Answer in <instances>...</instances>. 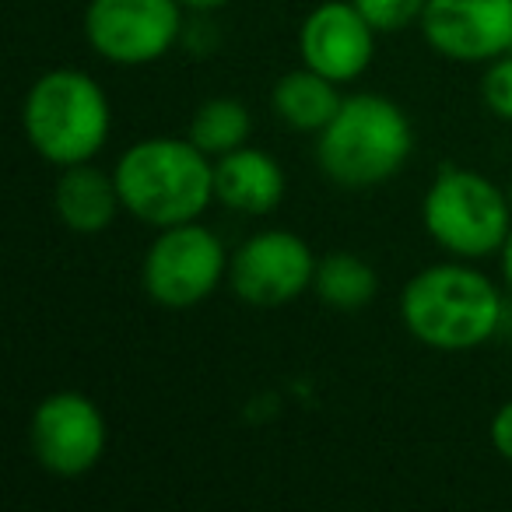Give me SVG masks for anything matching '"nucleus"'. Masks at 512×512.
Segmentation results:
<instances>
[{"instance_id":"nucleus-1","label":"nucleus","mask_w":512,"mask_h":512,"mask_svg":"<svg viewBox=\"0 0 512 512\" xmlns=\"http://www.w3.org/2000/svg\"><path fill=\"white\" fill-rule=\"evenodd\" d=\"M502 288L463 260L432 264L400 288V320L418 344L442 355L477 351L498 334Z\"/></svg>"},{"instance_id":"nucleus-2","label":"nucleus","mask_w":512,"mask_h":512,"mask_svg":"<svg viewBox=\"0 0 512 512\" xmlns=\"http://www.w3.org/2000/svg\"><path fill=\"white\" fill-rule=\"evenodd\" d=\"M123 211L151 228L197 221L214 200V158L190 137H144L113 169Z\"/></svg>"},{"instance_id":"nucleus-3","label":"nucleus","mask_w":512,"mask_h":512,"mask_svg":"<svg viewBox=\"0 0 512 512\" xmlns=\"http://www.w3.org/2000/svg\"><path fill=\"white\" fill-rule=\"evenodd\" d=\"M414 127L393 99L376 92L344 95L337 116L316 134V165L344 190H372L404 172Z\"/></svg>"},{"instance_id":"nucleus-4","label":"nucleus","mask_w":512,"mask_h":512,"mask_svg":"<svg viewBox=\"0 0 512 512\" xmlns=\"http://www.w3.org/2000/svg\"><path fill=\"white\" fill-rule=\"evenodd\" d=\"M22 127L39 158L57 169L92 162L109 141L113 106L85 71L57 67L32 81L22 102Z\"/></svg>"},{"instance_id":"nucleus-5","label":"nucleus","mask_w":512,"mask_h":512,"mask_svg":"<svg viewBox=\"0 0 512 512\" xmlns=\"http://www.w3.org/2000/svg\"><path fill=\"white\" fill-rule=\"evenodd\" d=\"M425 232L456 260L502 253L512 232V197L477 169L442 165L421 200Z\"/></svg>"},{"instance_id":"nucleus-6","label":"nucleus","mask_w":512,"mask_h":512,"mask_svg":"<svg viewBox=\"0 0 512 512\" xmlns=\"http://www.w3.org/2000/svg\"><path fill=\"white\" fill-rule=\"evenodd\" d=\"M225 242L200 221L158 228L141 260V285L162 309H193L207 302L228 278Z\"/></svg>"},{"instance_id":"nucleus-7","label":"nucleus","mask_w":512,"mask_h":512,"mask_svg":"<svg viewBox=\"0 0 512 512\" xmlns=\"http://www.w3.org/2000/svg\"><path fill=\"white\" fill-rule=\"evenodd\" d=\"M179 0H88L85 39L116 67H144L162 60L183 36Z\"/></svg>"},{"instance_id":"nucleus-8","label":"nucleus","mask_w":512,"mask_h":512,"mask_svg":"<svg viewBox=\"0 0 512 512\" xmlns=\"http://www.w3.org/2000/svg\"><path fill=\"white\" fill-rule=\"evenodd\" d=\"M109 446V428L99 404L81 390L46 393L29 418V449L53 477H85L99 467Z\"/></svg>"},{"instance_id":"nucleus-9","label":"nucleus","mask_w":512,"mask_h":512,"mask_svg":"<svg viewBox=\"0 0 512 512\" xmlns=\"http://www.w3.org/2000/svg\"><path fill=\"white\" fill-rule=\"evenodd\" d=\"M316 260L302 235L288 228H267L242 242L228 260V288L246 306L274 309L313 292Z\"/></svg>"},{"instance_id":"nucleus-10","label":"nucleus","mask_w":512,"mask_h":512,"mask_svg":"<svg viewBox=\"0 0 512 512\" xmlns=\"http://www.w3.org/2000/svg\"><path fill=\"white\" fill-rule=\"evenodd\" d=\"M421 36L456 64H491L512 53V0H428Z\"/></svg>"},{"instance_id":"nucleus-11","label":"nucleus","mask_w":512,"mask_h":512,"mask_svg":"<svg viewBox=\"0 0 512 512\" xmlns=\"http://www.w3.org/2000/svg\"><path fill=\"white\" fill-rule=\"evenodd\" d=\"M376 36L369 18L351 0H323L299 29V57L337 85H351L369 71L376 57Z\"/></svg>"},{"instance_id":"nucleus-12","label":"nucleus","mask_w":512,"mask_h":512,"mask_svg":"<svg viewBox=\"0 0 512 512\" xmlns=\"http://www.w3.org/2000/svg\"><path fill=\"white\" fill-rule=\"evenodd\" d=\"M288 179L274 155L260 148H235L214 158V200L235 214L264 218L285 200Z\"/></svg>"},{"instance_id":"nucleus-13","label":"nucleus","mask_w":512,"mask_h":512,"mask_svg":"<svg viewBox=\"0 0 512 512\" xmlns=\"http://www.w3.org/2000/svg\"><path fill=\"white\" fill-rule=\"evenodd\" d=\"M53 211L74 235H102L123 211L116 176L92 162L67 165L53 186Z\"/></svg>"},{"instance_id":"nucleus-14","label":"nucleus","mask_w":512,"mask_h":512,"mask_svg":"<svg viewBox=\"0 0 512 512\" xmlns=\"http://www.w3.org/2000/svg\"><path fill=\"white\" fill-rule=\"evenodd\" d=\"M344 95L341 85L323 78L320 71L302 64L299 71H288L278 78L271 92V109L285 127L299 130V134H320L341 109Z\"/></svg>"},{"instance_id":"nucleus-15","label":"nucleus","mask_w":512,"mask_h":512,"mask_svg":"<svg viewBox=\"0 0 512 512\" xmlns=\"http://www.w3.org/2000/svg\"><path fill=\"white\" fill-rule=\"evenodd\" d=\"M376 292L379 274L365 256L351 253V249H334L316 260L313 295L323 306L337 309V313H355V309L369 306Z\"/></svg>"},{"instance_id":"nucleus-16","label":"nucleus","mask_w":512,"mask_h":512,"mask_svg":"<svg viewBox=\"0 0 512 512\" xmlns=\"http://www.w3.org/2000/svg\"><path fill=\"white\" fill-rule=\"evenodd\" d=\"M186 137L207 158H221L235 148H246L249 137H253V116H249V109L239 99L218 95V99H207L193 109Z\"/></svg>"},{"instance_id":"nucleus-17","label":"nucleus","mask_w":512,"mask_h":512,"mask_svg":"<svg viewBox=\"0 0 512 512\" xmlns=\"http://www.w3.org/2000/svg\"><path fill=\"white\" fill-rule=\"evenodd\" d=\"M376 32H400L421 22L428 0H351Z\"/></svg>"},{"instance_id":"nucleus-18","label":"nucleus","mask_w":512,"mask_h":512,"mask_svg":"<svg viewBox=\"0 0 512 512\" xmlns=\"http://www.w3.org/2000/svg\"><path fill=\"white\" fill-rule=\"evenodd\" d=\"M481 99L491 116L512 120V53L495 57L481 74Z\"/></svg>"},{"instance_id":"nucleus-19","label":"nucleus","mask_w":512,"mask_h":512,"mask_svg":"<svg viewBox=\"0 0 512 512\" xmlns=\"http://www.w3.org/2000/svg\"><path fill=\"white\" fill-rule=\"evenodd\" d=\"M488 439H491V449H495L505 463H512V400H505V404L491 414Z\"/></svg>"},{"instance_id":"nucleus-20","label":"nucleus","mask_w":512,"mask_h":512,"mask_svg":"<svg viewBox=\"0 0 512 512\" xmlns=\"http://www.w3.org/2000/svg\"><path fill=\"white\" fill-rule=\"evenodd\" d=\"M186 11H197V15H211V11H221L225 4H232V0H179Z\"/></svg>"},{"instance_id":"nucleus-21","label":"nucleus","mask_w":512,"mask_h":512,"mask_svg":"<svg viewBox=\"0 0 512 512\" xmlns=\"http://www.w3.org/2000/svg\"><path fill=\"white\" fill-rule=\"evenodd\" d=\"M502 278H505V288L512 292V232H509V239H505V246H502Z\"/></svg>"}]
</instances>
